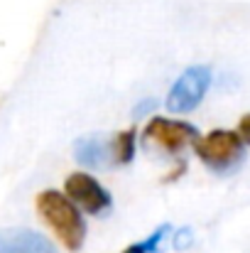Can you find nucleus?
Instances as JSON below:
<instances>
[{
  "label": "nucleus",
  "mask_w": 250,
  "mask_h": 253,
  "mask_svg": "<svg viewBox=\"0 0 250 253\" xmlns=\"http://www.w3.org/2000/svg\"><path fill=\"white\" fill-rule=\"evenodd\" d=\"M211 86V69L206 64L189 67L167 93V108L172 113H189L194 111Z\"/></svg>",
  "instance_id": "nucleus-3"
},
{
  "label": "nucleus",
  "mask_w": 250,
  "mask_h": 253,
  "mask_svg": "<svg viewBox=\"0 0 250 253\" xmlns=\"http://www.w3.org/2000/svg\"><path fill=\"white\" fill-rule=\"evenodd\" d=\"M135 138H138V130L135 128H128V130H120L118 135H113L115 165H128L135 158Z\"/></svg>",
  "instance_id": "nucleus-8"
},
{
  "label": "nucleus",
  "mask_w": 250,
  "mask_h": 253,
  "mask_svg": "<svg viewBox=\"0 0 250 253\" xmlns=\"http://www.w3.org/2000/svg\"><path fill=\"white\" fill-rule=\"evenodd\" d=\"M194 153L214 174H233L246 160V143L236 130L216 128L206 135H199Z\"/></svg>",
  "instance_id": "nucleus-2"
},
{
  "label": "nucleus",
  "mask_w": 250,
  "mask_h": 253,
  "mask_svg": "<svg viewBox=\"0 0 250 253\" xmlns=\"http://www.w3.org/2000/svg\"><path fill=\"white\" fill-rule=\"evenodd\" d=\"M0 253H57V249L32 229H0Z\"/></svg>",
  "instance_id": "nucleus-7"
},
{
  "label": "nucleus",
  "mask_w": 250,
  "mask_h": 253,
  "mask_svg": "<svg viewBox=\"0 0 250 253\" xmlns=\"http://www.w3.org/2000/svg\"><path fill=\"white\" fill-rule=\"evenodd\" d=\"M169 224H162L157 231H152L147 239H143V241H138V244H130L128 249H123V253H160V246H162V241L167 239V234H169Z\"/></svg>",
  "instance_id": "nucleus-9"
},
{
  "label": "nucleus",
  "mask_w": 250,
  "mask_h": 253,
  "mask_svg": "<svg viewBox=\"0 0 250 253\" xmlns=\"http://www.w3.org/2000/svg\"><path fill=\"white\" fill-rule=\"evenodd\" d=\"M191 244V229H179L177 234H174V249H186Z\"/></svg>",
  "instance_id": "nucleus-10"
},
{
  "label": "nucleus",
  "mask_w": 250,
  "mask_h": 253,
  "mask_svg": "<svg viewBox=\"0 0 250 253\" xmlns=\"http://www.w3.org/2000/svg\"><path fill=\"white\" fill-rule=\"evenodd\" d=\"M145 140L162 148L165 153H181L184 148L194 145L199 140V130L186 121H172V118H150L145 126Z\"/></svg>",
  "instance_id": "nucleus-5"
},
{
  "label": "nucleus",
  "mask_w": 250,
  "mask_h": 253,
  "mask_svg": "<svg viewBox=\"0 0 250 253\" xmlns=\"http://www.w3.org/2000/svg\"><path fill=\"white\" fill-rule=\"evenodd\" d=\"M152 108H155V101H150V98H147V101H143V103H140V106H138V108H135L133 113H135V118H140V116L150 113Z\"/></svg>",
  "instance_id": "nucleus-12"
},
{
  "label": "nucleus",
  "mask_w": 250,
  "mask_h": 253,
  "mask_svg": "<svg viewBox=\"0 0 250 253\" xmlns=\"http://www.w3.org/2000/svg\"><path fill=\"white\" fill-rule=\"evenodd\" d=\"M74 155L76 160L91 169H110L115 165V155H113V138H103V135H86L79 138L74 145Z\"/></svg>",
  "instance_id": "nucleus-6"
},
{
  "label": "nucleus",
  "mask_w": 250,
  "mask_h": 253,
  "mask_svg": "<svg viewBox=\"0 0 250 253\" xmlns=\"http://www.w3.org/2000/svg\"><path fill=\"white\" fill-rule=\"evenodd\" d=\"M37 211L39 216L49 224V229L57 234V239L64 244V249L71 253L81 251L86 241V221L76 204L57 192V189H44L37 194Z\"/></svg>",
  "instance_id": "nucleus-1"
},
{
  "label": "nucleus",
  "mask_w": 250,
  "mask_h": 253,
  "mask_svg": "<svg viewBox=\"0 0 250 253\" xmlns=\"http://www.w3.org/2000/svg\"><path fill=\"white\" fill-rule=\"evenodd\" d=\"M238 135H241V140L250 145V113H246L241 121H238V130H236Z\"/></svg>",
  "instance_id": "nucleus-11"
},
{
  "label": "nucleus",
  "mask_w": 250,
  "mask_h": 253,
  "mask_svg": "<svg viewBox=\"0 0 250 253\" xmlns=\"http://www.w3.org/2000/svg\"><path fill=\"white\" fill-rule=\"evenodd\" d=\"M67 197L76 204V209H83L91 216H103L113 209V197L110 192L91 174L86 172H74L67 177Z\"/></svg>",
  "instance_id": "nucleus-4"
}]
</instances>
